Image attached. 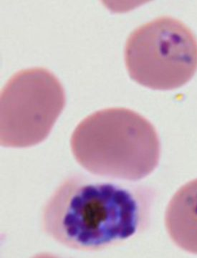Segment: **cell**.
I'll return each mask as SVG.
<instances>
[{
	"label": "cell",
	"instance_id": "6da1fadb",
	"mask_svg": "<svg viewBox=\"0 0 197 258\" xmlns=\"http://www.w3.org/2000/svg\"><path fill=\"white\" fill-rule=\"evenodd\" d=\"M145 209L138 191L76 174L64 179L45 204L42 227L64 247L98 252L135 235L145 219Z\"/></svg>",
	"mask_w": 197,
	"mask_h": 258
},
{
	"label": "cell",
	"instance_id": "3957f363",
	"mask_svg": "<svg viewBox=\"0 0 197 258\" xmlns=\"http://www.w3.org/2000/svg\"><path fill=\"white\" fill-rule=\"evenodd\" d=\"M124 55L135 82L154 90L176 89L196 72L197 39L182 22L160 17L130 34Z\"/></svg>",
	"mask_w": 197,
	"mask_h": 258
},
{
	"label": "cell",
	"instance_id": "5b68a950",
	"mask_svg": "<svg viewBox=\"0 0 197 258\" xmlns=\"http://www.w3.org/2000/svg\"><path fill=\"white\" fill-rule=\"evenodd\" d=\"M165 225L178 247L197 254V179L178 190L166 209Z\"/></svg>",
	"mask_w": 197,
	"mask_h": 258
},
{
	"label": "cell",
	"instance_id": "7a4b0ae2",
	"mask_svg": "<svg viewBox=\"0 0 197 258\" xmlns=\"http://www.w3.org/2000/svg\"><path fill=\"white\" fill-rule=\"evenodd\" d=\"M71 145L78 164L101 177L138 181L152 173L160 159L154 125L125 108L88 115L75 129Z\"/></svg>",
	"mask_w": 197,
	"mask_h": 258
},
{
	"label": "cell",
	"instance_id": "277c9868",
	"mask_svg": "<svg viewBox=\"0 0 197 258\" xmlns=\"http://www.w3.org/2000/svg\"><path fill=\"white\" fill-rule=\"evenodd\" d=\"M65 103L64 88L50 71L34 68L19 71L2 90L1 146L26 148L41 143Z\"/></svg>",
	"mask_w": 197,
	"mask_h": 258
}]
</instances>
